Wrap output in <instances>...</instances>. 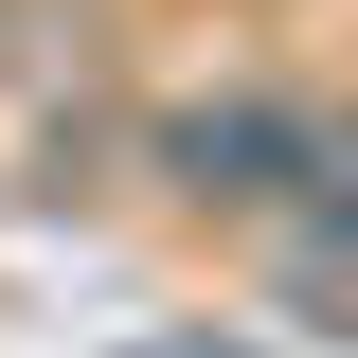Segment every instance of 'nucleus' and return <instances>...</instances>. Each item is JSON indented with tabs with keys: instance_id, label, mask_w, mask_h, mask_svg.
Returning a JSON list of instances; mask_svg holds the SVG:
<instances>
[{
	"instance_id": "f257e3e1",
	"label": "nucleus",
	"mask_w": 358,
	"mask_h": 358,
	"mask_svg": "<svg viewBox=\"0 0 358 358\" xmlns=\"http://www.w3.org/2000/svg\"><path fill=\"white\" fill-rule=\"evenodd\" d=\"M143 162H162L197 215H287V197H305V162H322V108L233 72V90H197V108H162V126H143Z\"/></svg>"
}]
</instances>
